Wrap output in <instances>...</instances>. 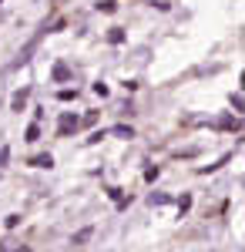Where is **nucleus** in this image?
Instances as JSON below:
<instances>
[{
	"instance_id": "423d86ee",
	"label": "nucleus",
	"mask_w": 245,
	"mask_h": 252,
	"mask_svg": "<svg viewBox=\"0 0 245 252\" xmlns=\"http://www.w3.org/2000/svg\"><path fill=\"white\" fill-rule=\"evenodd\" d=\"M37 138H40V128H37V125H31V128H27V141H37Z\"/></svg>"
},
{
	"instance_id": "0eeeda50",
	"label": "nucleus",
	"mask_w": 245,
	"mask_h": 252,
	"mask_svg": "<svg viewBox=\"0 0 245 252\" xmlns=\"http://www.w3.org/2000/svg\"><path fill=\"white\" fill-rule=\"evenodd\" d=\"M54 78H57V81L67 78V67H64V64H57V67H54Z\"/></svg>"
},
{
	"instance_id": "6e6552de",
	"label": "nucleus",
	"mask_w": 245,
	"mask_h": 252,
	"mask_svg": "<svg viewBox=\"0 0 245 252\" xmlns=\"http://www.w3.org/2000/svg\"><path fill=\"white\" fill-rule=\"evenodd\" d=\"M7 155H10V152H7V145H0V168L7 165Z\"/></svg>"
},
{
	"instance_id": "f03ea898",
	"label": "nucleus",
	"mask_w": 245,
	"mask_h": 252,
	"mask_svg": "<svg viewBox=\"0 0 245 252\" xmlns=\"http://www.w3.org/2000/svg\"><path fill=\"white\" fill-rule=\"evenodd\" d=\"M31 165H34V168H51V165H54V158H51V155H37Z\"/></svg>"
},
{
	"instance_id": "20e7f679",
	"label": "nucleus",
	"mask_w": 245,
	"mask_h": 252,
	"mask_svg": "<svg viewBox=\"0 0 245 252\" xmlns=\"http://www.w3.org/2000/svg\"><path fill=\"white\" fill-rule=\"evenodd\" d=\"M114 135H121V138H134V131H131V128H124V125H118V128H114Z\"/></svg>"
},
{
	"instance_id": "7ed1b4c3",
	"label": "nucleus",
	"mask_w": 245,
	"mask_h": 252,
	"mask_svg": "<svg viewBox=\"0 0 245 252\" xmlns=\"http://www.w3.org/2000/svg\"><path fill=\"white\" fill-rule=\"evenodd\" d=\"M24 101H27V91H17V94H14V101H10V104H14V111H20V108H24Z\"/></svg>"
},
{
	"instance_id": "f257e3e1",
	"label": "nucleus",
	"mask_w": 245,
	"mask_h": 252,
	"mask_svg": "<svg viewBox=\"0 0 245 252\" xmlns=\"http://www.w3.org/2000/svg\"><path fill=\"white\" fill-rule=\"evenodd\" d=\"M77 128V118L74 115H64L61 118V135H67V131H74Z\"/></svg>"
},
{
	"instance_id": "39448f33",
	"label": "nucleus",
	"mask_w": 245,
	"mask_h": 252,
	"mask_svg": "<svg viewBox=\"0 0 245 252\" xmlns=\"http://www.w3.org/2000/svg\"><path fill=\"white\" fill-rule=\"evenodd\" d=\"M88 239H91V229H81V232L74 235V242H77V246H81V242H88Z\"/></svg>"
}]
</instances>
